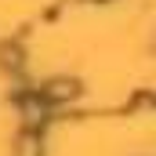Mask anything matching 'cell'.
I'll return each mask as SVG.
<instances>
[{"label": "cell", "instance_id": "1", "mask_svg": "<svg viewBox=\"0 0 156 156\" xmlns=\"http://www.w3.org/2000/svg\"><path fill=\"white\" fill-rule=\"evenodd\" d=\"M76 94V87L73 83H66V80H58V83H51L47 87V98H73Z\"/></svg>", "mask_w": 156, "mask_h": 156}]
</instances>
